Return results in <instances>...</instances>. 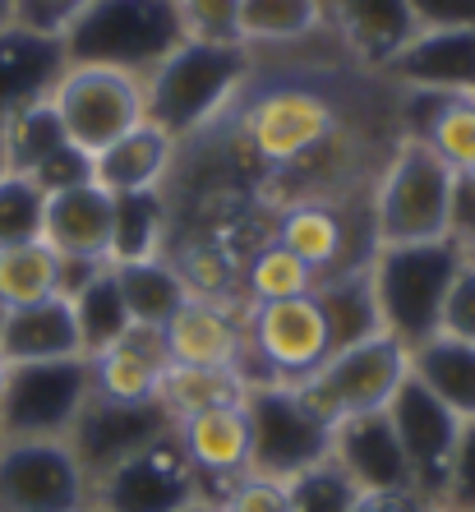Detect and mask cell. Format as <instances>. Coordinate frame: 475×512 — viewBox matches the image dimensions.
<instances>
[{
  "mask_svg": "<svg viewBox=\"0 0 475 512\" xmlns=\"http://www.w3.org/2000/svg\"><path fill=\"white\" fill-rule=\"evenodd\" d=\"M434 512H452V508H434Z\"/></svg>",
  "mask_w": 475,
  "mask_h": 512,
  "instance_id": "816d5d0a",
  "label": "cell"
},
{
  "mask_svg": "<svg viewBox=\"0 0 475 512\" xmlns=\"http://www.w3.org/2000/svg\"><path fill=\"white\" fill-rule=\"evenodd\" d=\"M411 379L462 420H475V346L434 333L411 351Z\"/></svg>",
  "mask_w": 475,
  "mask_h": 512,
  "instance_id": "83f0119b",
  "label": "cell"
},
{
  "mask_svg": "<svg viewBox=\"0 0 475 512\" xmlns=\"http://www.w3.org/2000/svg\"><path fill=\"white\" fill-rule=\"evenodd\" d=\"M240 143L268 171L300 176L319 162H342L346 153V93L337 70H250L231 102Z\"/></svg>",
  "mask_w": 475,
  "mask_h": 512,
  "instance_id": "6da1fadb",
  "label": "cell"
},
{
  "mask_svg": "<svg viewBox=\"0 0 475 512\" xmlns=\"http://www.w3.org/2000/svg\"><path fill=\"white\" fill-rule=\"evenodd\" d=\"M328 28L346 56L374 74L420 33L406 0H328Z\"/></svg>",
  "mask_w": 475,
  "mask_h": 512,
  "instance_id": "44dd1931",
  "label": "cell"
},
{
  "mask_svg": "<svg viewBox=\"0 0 475 512\" xmlns=\"http://www.w3.org/2000/svg\"><path fill=\"white\" fill-rule=\"evenodd\" d=\"M171 365L190 370H240L245 365V319L226 300L190 296L162 328Z\"/></svg>",
  "mask_w": 475,
  "mask_h": 512,
  "instance_id": "2e32d148",
  "label": "cell"
},
{
  "mask_svg": "<svg viewBox=\"0 0 475 512\" xmlns=\"http://www.w3.org/2000/svg\"><path fill=\"white\" fill-rule=\"evenodd\" d=\"M74 305V323H79V337H84V356H97L102 346H111L120 333H130L134 319H130V305L120 296V282H116V268H97L79 291L70 296Z\"/></svg>",
  "mask_w": 475,
  "mask_h": 512,
  "instance_id": "1f68e13d",
  "label": "cell"
},
{
  "mask_svg": "<svg viewBox=\"0 0 475 512\" xmlns=\"http://www.w3.org/2000/svg\"><path fill=\"white\" fill-rule=\"evenodd\" d=\"M190 42H240V0H176Z\"/></svg>",
  "mask_w": 475,
  "mask_h": 512,
  "instance_id": "74e56055",
  "label": "cell"
},
{
  "mask_svg": "<svg viewBox=\"0 0 475 512\" xmlns=\"http://www.w3.org/2000/svg\"><path fill=\"white\" fill-rule=\"evenodd\" d=\"M217 512H291L286 508V489L277 480L240 476L236 485H226V494L217 499Z\"/></svg>",
  "mask_w": 475,
  "mask_h": 512,
  "instance_id": "60d3db41",
  "label": "cell"
},
{
  "mask_svg": "<svg viewBox=\"0 0 475 512\" xmlns=\"http://www.w3.org/2000/svg\"><path fill=\"white\" fill-rule=\"evenodd\" d=\"M439 508L475 512V420H462V434H457V448H452Z\"/></svg>",
  "mask_w": 475,
  "mask_h": 512,
  "instance_id": "f35d334b",
  "label": "cell"
},
{
  "mask_svg": "<svg viewBox=\"0 0 475 512\" xmlns=\"http://www.w3.org/2000/svg\"><path fill=\"white\" fill-rule=\"evenodd\" d=\"M10 171V157H5V134H0V176Z\"/></svg>",
  "mask_w": 475,
  "mask_h": 512,
  "instance_id": "7dc6e473",
  "label": "cell"
},
{
  "mask_svg": "<svg viewBox=\"0 0 475 512\" xmlns=\"http://www.w3.org/2000/svg\"><path fill=\"white\" fill-rule=\"evenodd\" d=\"M5 374H10V365H5V360H0V388H5Z\"/></svg>",
  "mask_w": 475,
  "mask_h": 512,
  "instance_id": "c3c4849f",
  "label": "cell"
},
{
  "mask_svg": "<svg viewBox=\"0 0 475 512\" xmlns=\"http://www.w3.org/2000/svg\"><path fill=\"white\" fill-rule=\"evenodd\" d=\"M65 70H70V56L56 33H37L24 24L0 28V125L47 102Z\"/></svg>",
  "mask_w": 475,
  "mask_h": 512,
  "instance_id": "ac0fdd59",
  "label": "cell"
},
{
  "mask_svg": "<svg viewBox=\"0 0 475 512\" xmlns=\"http://www.w3.org/2000/svg\"><path fill=\"white\" fill-rule=\"evenodd\" d=\"M213 499L203 476L180 453L176 429L111 466L93 485V508L102 512H190L194 503Z\"/></svg>",
  "mask_w": 475,
  "mask_h": 512,
  "instance_id": "7c38bea8",
  "label": "cell"
},
{
  "mask_svg": "<svg viewBox=\"0 0 475 512\" xmlns=\"http://www.w3.org/2000/svg\"><path fill=\"white\" fill-rule=\"evenodd\" d=\"M171 420L157 402H111V397H88L84 416L70 429V448L84 462L88 480H102L111 466H120L125 457H134L139 448H148L153 439L171 434Z\"/></svg>",
  "mask_w": 475,
  "mask_h": 512,
  "instance_id": "5bb4252c",
  "label": "cell"
},
{
  "mask_svg": "<svg viewBox=\"0 0 475 512\" xmlns=\"http://www.w3.org/2000/svg\"><path fill=\"white\" fill-rule=\"evenodd\" d=\"M245 416H250V471L245 476L286 485L328 462L333 453V425L291 383H250Z\"/></svg>",
  "mask_w": 475,
  "mask_h": 512,
  "instance_id": "8992f818",
  "label": "cell"
},
{
  "mask_svg": "<svg viewBox=\"0 0 475 512\" xmlns=\"http://www.w3.org/2000/svg\"><path fill=\"white\" fill-rule=\"evenodd\" d=\"M120 282V296L130 305V319L143 328H167L176 310L190 300V286L180 277V268L162 254V259H134V263H111Z\"/></svg>",
  "mask_w": 475,
  "mask_h": 512,
  "instance_id": "f1b7e54d",
  "label": "cell"
},
{
  "mask_svg": "<svg viewBox=\"0 0 475 512\" xmlns=\"http://www.w3.org/2000/svg\"><path fill=\"white\" fill-rule=\"evenodd\" d=\"M47 296H60V254L47 240L0 250V300H5V310L37 305Z\"/></svg>",
  "mask_w": 475,
  "mask_h": 512,
  "instance_id": "836d02e7",
  "label": "cell"
},
{
  "mask_svg": "<svg viewBox=\"0 0 475 512\" xmlns=\"http://www.w3.org/2000/svg\"><path fill=\"white\" fill-rule=\"evenodd\" d=\"M250 383L240 370H190V365H171L157 383V397L153 402L167 411L171 425L180 420L199 416L208 406H231V402H245Z\"/></svg>",
  "mask_w": 475,
  "mask_h": 512,
  "instance_id": "4dcf8cb0",
  "label": "cell"
},
{
  "mask_svg": "<svg viewBox=\"0 0 475 512\" xmlns=\"http://www.w3.org/2000/svg\"><path fill=\"white\" fill-rule=\"evenodd\" d=\"M60 42L70 65H107L148 79L185 42V28L176 0H88Z\"/></svg>",
  "mask_w": 475,
  "mask_h": 512,
  "instance_id": "3957f363",
  "label": "cell"
},
{
  "mask_svg": "<svg viewBox=\"0 0 475 512\" xmlns=\"http://www.w3.org/2000/svg\"><path fill=\"white\" fill-rule=\"evenodd\" d=\"M93 480L70 439H0V512H88Z\"/></svg>",
  "mask_w": 475,
  "mask_h": 512,
  "instance_id": "8fae6325",
  "label": "cell"
},
{
  "mask_svg": "<svg viewBox=\"0 0 475 512\" xmlns=\"http://www.w3.org/2000/svg\"><path fill=\"white\" fill-rule=\"evenodd\" d=\"M273 240L314 268V282L365 263L351 254V208H346V199H286L282 213H277Z\"/></svg>",
  "mask_w": 475,
  "mask_h": 512,
  "instance_id": "ffe728a7",
  "label": "cell"
},
{
  "mask_svg": "<svg viewBox=\"0 0 475 512\" xmlns=\"http://www.w3.org/2000/svg\"><path fill=\"white\" fill-rule=\"evenodd\" d=\"M5 314H10V310H5V300H0V328H5Z\"/></svg>",
  "mask_w": 475,
  "mask_h": 512,
  "instance_id": "681fc988",
  "label": "cell"
},
{
  "mask_svg": "<svg viewBox=\"0 0 475 512\" xmlns=\"http://www.w3.org/2000/svg\"><path fill=\"white\" fill-rule=\"evenodd\" d=\"M84 5H88V0H14V24L60 37V33H65V24H70Z\"/></svg>",
  "mask_w": 475,
  "mask_h": 512,
  "instance_id": "b9f144b4",
  "label": "cell"
},
{
  "mask_svg": "<svg viewBox=\"0 0 475 512\" xmlns=\"http://www.w3.org/2000/svg\"><path fill=\"white\" fill-rule=\"evenodd\" d=\"M333 466L342 471L360 494H388V489H416L411 466L397 443L388 411L374 416H351L342 425H333Z\"/></svg>",
  "mask_w": 475,
  "mask_h": 512,
  "instance_id": "e0dca14e",
  "label": "cell"
},
{
  "mask_svg": "<svg viewBox=\"0 0 475 512\" xmlns=\"http://www.w3.org/2000/svg\"><path fill=\"white\" fill-rule=\"evenodd\" d=\"M88 512H102V508H88Z\"/></svg>",
  "mask_w": 475,
  "mask_h": 512,
  "instance_id": "f5cc1de1",
  "label": "cell"
},
{
  "mask_svg": "<svg viewBox=\"0 0 475 512\" xmlns=\"http://www.w3.org/2000/svg\"><path fill=\"white\" fill-rule=\"evenodd\" d=\"M420 28H475V0H406Z\"/></svg>",
  "mask_w": 475,
  "mask_h": 512,
  "instance_id": "ee69618b",
  "label": "cell"
},
{
  "mask_svg": "<svg viewBox=\"0 0 475 512\" xmlns=\"http://www.w3.org/2000/svg\"><path fill=\"white\" fill-rule=\"evenodd\" d=\"M466 263H471V268H475V245H471V250H466Z\"/></svg>",
  "mask_w": 475,
  "mask_h": 512,
  "instance_id": "f907efd6",
  "label": "cell"
},
{
  "mask_svg": "<svg viewBox=\"0 0 475 512\" xmlns=\"http://www.w3.org/2000/svg\"><path fill=\"white\" fill-rule=\"evenodd\" d=\"M176 443L180 453L190 457V466L217 485H236L245 471H250V416H245V402L231 406H208L199 416L180 420L176 425Z\"/></svg>",
  "mask_w": 475,
  "mask_h": 512,
  "instance_id": "7402d4cb",
  "label": "cell"
},
{
  "mask_svg": "<svg viewBox=\"0 0 475 512\" xmlns=\"http://www.w3.org/2000/svg\"><path fill=\"white\" fill-rule=\"evenodd\" d=\"M448 240L457 250L475 245V176H457L452 180V199H448Z\"/></svg>",
  "mask_w": 475,
  "mask_h": 512,
  "instance_id": "7bdbcfd3",
  "label": "cell"
},
{
  "mask_svg": "<svg viewBox=\"0 0 475 512\" xmlns=\"http://www.w3.org/2000/svg\"><path fill=\"white\" fill-rule=\"evenodd\" d=\"M328 33V0H240L245 47H296Z\"/></svg>",
  "mask_w": 475,
  "mask_h": 512,
  "instance_id": "f546056e",
  "label": "cell"
},
{
  "mask_svg": "<svg viewBox=\"0 0 475 512\" xmlns=\"http://www.w3.org/2000/svg\"><path fill=\"white\" fill-rule=\"evenodd\" d=\"M452 171L429 143L397 134L392 153L383 157L379 176L369 185V213L379 245H425L448 240V199Z\"/></svg>",
  "mask_w": 475,
  "mask_h": 512,
  "instance_id": "5b68a950",
  "label": "cell"
},
{
  "mask_svg": "<svg viewBox=\"0 0 475 512\" xmlns=\"http://www.w3.org/2000/svg\"><path fill=\"white\" fill-rule=\"evenodd\" d=\"M84 356V337L74 323L70 296H47L37 305H19L0 328V360L5 365H37V360Z\"/></svg>",
  "mask_w": 475,
  "mask_h": 512,
  "instance_id": "cb8c5ba5",
  "label": "cell"
},
{
  "mask_svg": "<svg viewBox=\"0 0 475 512\" xmlns=\"http://www.w3.org/2000/svg\"><path fill=\"white\" fill-rule=\"evenodd\" d=\"M254 70V51L245 42H180L148 79L143 102L148 120L162 125L176 143L203 134L213 120L231 111L245 79Z\"/></svg>",
  "mask_w": 475,
  "mask_h": 512,
  "instance_id": "7a4b0ae2",
  "label": "cell"
},
{
  "mask_svg": "<svg viewBox=\"0 0 475 512\" xmlns=\"http://www.w3.org/2000/svg\"><path fill=\"white\" fill-rule=\"evenodd\" d=\"M245 286H250L254 305L259 300H286V296H309L314 291V268L286 245L268 240L245 268Z\"/></svg>",
  "mask_w": 475,
  "mask_h": 512,
  "instance_id": "d590c367",
  "label": "cell"
},
{
  "mask_svg": "<svg viewBox=\"0 0 475 512\" xmlns=\"http://www.w3.org/2000/svg\"><path fill=\"white\" fill-rule=\"evenodd\" d=\"M466 254L452 240H425V245H379L369 259V282L379 300L383 333L397 337L406 351L439 333L443 300L462 273Z\"/></svg>",
  "mask_w": 475,
  "mask_h": 512,
  "instance_id": "277c9868",
  "label": "cell"
},
{
  "mask_svg": "<svg viewBox=\"0 0 475 512\" xmlns=\"http://www.w3.org/2000/svg\"><path fill=\"white\" fill-rule=\"evenodd\" d=\"M51 111L60 116L74 148L88 157H97L120 134H130L134 125L148 120L143 79L125 70H107V65H70L51 93Z\"/></svg>",
  "mask_w": 475,
  "mask_h": 512,
  "instance_id": "9c48e42d",
  "label": "cell"
},
{
  "mask_svg": "<svg viewBox=\"0 0 475 512\" xmlns=\"http://www.w3.org/2000/svg\"><path fill=\"white\" fill-rule=\"evenodd\" d=\"M88 365H93L97 397H111V402H153L162 374L171 370V356H167V342H162V328L134 323L130 333H120L111 346L88 356Z\"/></svg>",
  "mask_w": 475,
  "mask_h": 512,
  "instance_id": "603a6c76",
  "label": "cell"
},
{
  "mask_svg": "<svg viewBox=\"0 0 475 512\" xmlns=\"http://www.w3.org/2000/svg\"><path fill=\"white\" fill-rule=\"evenodd\" d=\"M254 356V383H305L333 356L328 323L314 296L259 300L245 314V360Z\"/></svg>",
  "mask_w": 475,
  "mask_h": 512,
  "instance_id": "30bf717a",
  "label": "cell"
},
{
  "mask_svg": "<svg viewBox=\"0 0 475 512\" xmlns=\"http://www.w3.org/2000/svg\"><path fill=\"white\" fill-rule=\"evenodd\" d=\"M282 489H286V508L291 512H351V503L360 499V489L337 471L333 457L319 462L314 471H305V476L286 480Z\"/></svg>",
  "mask_w": 475,
  "mask_h": 512,
  "instance_id": "8d00e7d4",
  "label": "cell"
},
{
  "mask_svg": "<svg viewBox=\"0 0 475 512\" xmlns=\"http://www.w3.org/2000/svg\"><path fill=\"white\" fill-rule=\"evenodd\" d=\"M88 397H93L88 356L10 365L0 388V439H70Z\"/></svg>",
  "mask_w": 475,
  "mask_h": 512,
  "instance_id": "ba28073f",
  "label": "cell"
},
{
  "mask_svg": "<svg viewBox=\"0 0 475 512\" xmlns=\"http://www.w3.org/2000/svg\"><path fill=\"white\" fill-rule=\"evenodd\" d=\"M439 333L475 346V268H471V263H462V273H457V282H452L448 300H443Z\"/></svg>",
  "mask_w": 475,
  "mask_h": 512,
  "instance_id": "ab89813d",
  "label": "cell"
},
{
  "mask_svg": "<svg viewBox=\"0 0 475 512\" xmlns=\"http://www.w3.org/2000/svg\"><path fill=\"white\" fill-rule=\"evenodd\" d=\"M14 24V0H0V28Z\"/></svg>",
  "mask_w": 475,
  "mask_h": 512,
  "instance_id": "bcb514c9",
  "label": "cell"
},
{
  "mask_svg": "<svg viewBox=\"0 0 475 512\" xmlns=\"http://www.w3.org/2000/svg\"><path fill=\"white\" fill-rule=\"evenodd\" d=\"M162 245H167V199H162V190L116 194L111 263L162 259Z\"/></svg>",
  "mask_w": 475,
  "mask_h": 512,
  "instance_id": "d6a6232c",
  "label": "cell"
},
{
  "mask_svg": "<svg viewBox=\"0 0 475 512\" xmlns=\"http://www.w3.org/2000/svg\"><path fill=\"white\" fill-rule=\"evenodd\" d=\"M406 97L420 111H402L397 134L429 143L452 176H475V97H434V93H406Z\"/></svg>",
  "mask_w": 475,
  "mask_h": 512,
  "instance_id": "484cf974",
  "label": "cell"
},
{
  "mask_svg": "<svg viewBox=\"0 0 475 512\" xmlns=\"http://www.w3.org/2000/svg\"><path fill=\"white\" fill-rule=\"evenodd\" d=\"M42 222H47V190L33 176L5 171L0 176V250L42 240Z\"/></svg>",
  "mask_w": 475,
  "mask_h": 512,
  "instance_id": "e575fe53",
  "label": "cell"
},
{
  "mask_svg": "<svg viewBox=\"0 0 475 512\" xmlns=\"http://www.w3.org/2000/svg\"><path fill=\"white\" fill-rule=\"evenodd\" d=\"M180 143L171 139L162 125L143 120L130 134H120L111 148L93 157V180L107 194H143V190H162L176 167Z\"/></svg>",
  "mask_w": 475,
  "mask_h": 512,
  "instance_id": "d4e9b609",
  "label": "cell"
},
{
  "mask_svg": "<svg viewBox=\"0 0 475 512\" xmlns=\"http://www.w3.org/2000/svg\"><path fill=\"white\" fill-rule=\"evenodd\" d=\"M406 379H411V351L397 337L379 333V337H365L356 346L333 351L305 383H291V388H300V397L328 425H342L351 416L388 411V402L397 397V388Z\"/></svg>",
  "mask_w": 475,
  "mask_h": 512,
  "instance_id": "52a82bcc",
  "label": "cell"
},
{
  "mask_svg": "<svg viewBox=\"0 0 475 512\" xmlns=\"http://www.w3.org/2000/svg\"><path fill=\"white\" fill-rule=\"evenodd\" d=\"M309 296H314L323 323H328V342H333V351L356 346V342H365V337H379L383 333L379 300H374V282H369V263L319 277Z\"/></svg>",
  "mask_w": 475,
  "mask_h": 512,
  "instance_id": "4316f807",
  "label": "cell"
},
{
  "mask_svg": "<svg viewBox=\"0 0 475 512\" xmlns=\"http://www.w3.org/2000/svg\"><path fill=\"white\" fill-rule=\"evenodd\" d=\"M388 420H392V429H397V443H402L406 466H411L416 494L439 508L452 448H457V434H462V416L448 411V406L429 393V388H420L416 379H406L402 388H397V397L388 402Z\"/></svg>",
  "mask_w": 475,
  "mask_h": 512,
  "instance_id": "4fadbf2b",
  "label": "cell"
},
{
  "mask_svg": "<svg viewBox=\"0 0 475 512\" xmlns=\"http://www.w3.org/2000/svg\"><path fill=\"white\" fill-rule=\"evenodd\" d=\"M379 74L397 93L475 97V28H420Z\"/></svg>",
  "mask_w": 475,
  "mask_h": 512,
  "instance_id": "9a60e30c",
  "label": "cell"
},
{
  "mask_svg": "<svg viewBox=\"0 0 475 512\" xmlns=\"http://www.w3.org/2000/svg\"><path fill=\"white\" fill-rule=\"evenodd\" d=\"M111 227H116V194H107L97 180H79L47 194L42 240L60 259L111 263Z\"/></svg>",
  "mask_w": 475,
  "mask_h": 512,
  "instance_id": "d6986e66",
  "label": "cell"
},
{
  "mask_svg": "<svg viewBox=\"0 0 475 512\" xmlns=\"http://www.w3.org/2000/svg\"><path fill=\"white\" fill-rule=\"evenodd\" d=\"M351 512H434V503L420 499L416 489H388V494H360Z\"/></svg>",
  "mask_w": 475,
  "mask_h": 512,
  "instance_id": "f6af8a7d",
  "label": "cell"
}]
</instances>
